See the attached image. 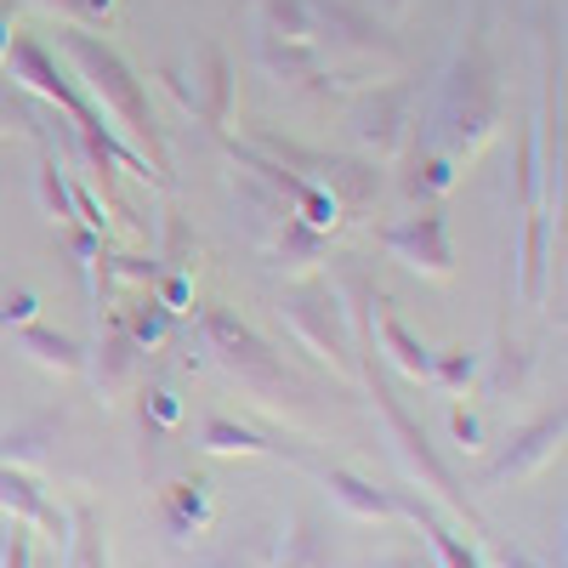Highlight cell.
<instances>
[{
    "label": "cell",
    "instance_id": "cell-1",
    "mask_svg": "<svg viewBox=\"0 0 568 568\" xmlns=\"http://www.w3.org/2000/svg\"><path fill=\"white\" fill-rule=\"evenodd\" d=\"M58 45H63V58L80 69L85 98L114 120L120 142H131V149L154 165V176L171 187V154H165L160 120H154V109H149V91H142L136 69L114 52V45H103L98 34H85V29H63V34H58Z\"/></svg>",
    "mask_w": 568,
    "mask_h": 568
},
{
    "label": "cell",
    "instance_id": "cell-2",
    "mask_svg": "<svg viewBox=\"0 0 568 568\" xmlns=\"http://www.w3.org/2000/svg\"><path fill=\"white\" fill-rule=\"evenodd\" d=\"M364 387H369V398H375V415H382V426H387V449H393V460L404 466V478L409 484H420L426 495H433L438 506H449L460 524L478 535V540H489V524L478 517V506L466 500V489H460V478L438 460V449L426 444V433L409 420V409L393 398V387H387V375L375 369V358H364Z\"/></svg>",
    "mask_w": 568,
    "mask_h": 568
},
{
    "label": "cell",
    "instance_id": "cell-3",
    "mask_svg": "<svg viewBox=\"0 0 568 568\" xmlns=\"http://www.w3.org/2000/svg\"><path fill=\"white\" fill-rule=\"evenodd\" d=\"M200 336H205V347L216 353V364L240 382L256 404H267V409H278V415H291L296 404H302V387H296V375L284 369V358L256 336V329L240 318V313H227V307H205V318H200Z\"/></svg>",
    "mask_w": 568,
    "mask_h": 568
},
{
    "label": "cell",
    "instance_id": "cell-4",
    "mask_svg": "<svg viewBox=\"0 0 568 568\" xmlns=\"http://www.w3.org/2000/svg\"><path fill=\"white\" fill-rule=\"evenodd\" d=\"M500 125V85H495V63L484 52V40L471 34L460 63L444 80V103H438V136L449 160H471L495 136Z\"/></svg>",
    "mask_w": 568,
    "mask_h": 568
},
{
    "label": "cell",
    "instance_id": "cell-5",
    "mask_svg": "<svg viewBox=\"0 0 568 568\" xmlns=\"http://www.w3.org/2000/svg\"><path fill=\"white\" fill-rule=\"evenodd\" d=\"M284 324H291V336L318 358L329 364L336 375H353V342H347V307L342 296L329 291V284H302V291L284 296Z\"/></svg>",
    "mask_w": 568,
    "mask_h": 568
},
{
    "label": "cell",
    "instance_id": "cell-6",
    "mask_svg": "<svg viewBox=\"0 0 568 568\" xmlns=\"http://www.w3.org/2000/svg\"><path fill=\"white\" fill-rule=\"evenodd\" d=\"M382 251H387L393 262L426 273V278H449V273H455V245H449V227H444L438 211H415V216L393 222V227L382 233Z\"/></svg>",
    "mask_w": 568,
    "mask_h": 568
},
{
    "label": "cell",
    "instance_id": "cell-7",
    "mask_svg": "<svg viewBox=\"0 0 568 568\" xmlns=\"http://www.w3.org/2000/svg\"><path fill=\"white\" fill-rule=\"evenodd\" d=\"M415 98H409V85H387V91H375V98L358 109V136H364V149L369 154H382L393 160L404 142H409V125H415Z\"/></svg>",
    "mask_w": 568,
    "mask_h": 568
},
{
    "label": "cell",
    "instance_id": "cell-8",
    "mask_svg": "<svg viewBox=\"0 0 568 568\" xmlns=\"http://www.w3.org/2000/svg\"><path fill=\"white\" fill-rule=\"evenodd\" d=\"M557 449H562V415H540V420H529L524 433H517V438L506 444V455L484 471V484L535 478V471H546V466L557 460Z\"/></svg>",
    "mask_w": 568,
    "mask_h": 568
},
{
    "label": "cell",
    "instance_id": "cell-9",
    "mask_svg": "<svg viewBox=\"0 0 568 568\" xmlns=\"http://www.w3.org/2000/svg\"><path fill=\"white\" fill-rule=\"evenodd\" d=\"M0 511H7L12 524H29L40 535H52V540L69 535V517L45 500V489L34 484V471H23V466H0Z\"/></svg>",
    "mask_w": 568,
    "mask_h": 568
},
{
    "label": "cell",
    "instance_id": "cell-10",
    "mask_svg": "<svg viewBox=\"0 0 568 568\" xmlns=\"http://www.w3.org/2000/svg\"><path fill=\"white\" fill-rule=\"evenodd\" d=\"M200 58H205V74H200V85H187L176 69H165L160 80L176 91V98L194 109V114H205L216 131L227 125V109H233V69H227V58L216 52V45H200Z\"/></svg>",
    "mask_w": 568,
    "mask_h": 568
},
{
    "label": "cell",
    "instance_id": "cell-11",
    "mask_svg": "<svg viewBox=\"0 0 568 568\" xmlns=\"http://www.w3.org/2000/svg\"><path fill=\"white\" fill-rule=\"evenodd\" d=\"M313 471H318V484L329 489V500H336L347 517H358V524H387V517H398V500L387 489L364 484L358 471H347V466H313Z\"/></svg>",
    "mask_w": 568,
    "mask_h": 568
},
{
    "label": "cell",
    "instance_id": "cell-12",
    "mask_svg": "<svg viewBox=\"0 0 568 568\" xmlns=\"http://www.w3.org/2000/svg\"><path fill=\"white\" fill-rule=\"evenodd\" d=\"M393 500H398V517H415V524H420V535H426V546H433L438 568H484L478 546H466L426 500H415V495H393Z\"/></svg>",
    "mask_w": 568,
    "mask_h": 568
},
{
    "label": "cell",
    "instance_id": "cell-13",
    "mask_svg": "<svg viewBox=\"0 0 568 568\" xmlns=\"http://www.w3.org/2000/svg\"><path fill=\"white\" fill-rule=\"evenodd\" d=\"M12 342H18L40 369H52V375H80V369H85V347H80L74 336H58V329L34 324V318L12 329Z\"/></svg>",
    "mask_w": 568,
    "mask_h": 568
},
{
    "label": "cell",
    "instance_id": "cell-14",
    "mask_svg": "<svg viewBox=\"0 0 568 568\" xmlns=\"http://www.w3.org/2000/svg\"><path fill=\"white\" fill-rule=\"evenodd\" d=\"M136 342H131V329L120 318V307H109V324H103V364H98V393L114 398L131 387V375H136Z\"/></svg>",
    "mask_w": 568,
    "mask_h": 568
},
{
    "label": "cell",
    "instance_id": "cell-15",
    "mask_svg": "<svg viewBox=\"0 0 568 568\" xmlns=\"http://www.w3.org/2000/svg\"><path fill=\"white\" fill-rule=\"evenodd\" d=\"M200 449H205V455H291V460H302V466H307V455L284 449V444H273V438L251 433V426L227 420V415H211V420L200 426Z\"/></svg>",
    "mask_w": 568,
    "mask_h": 568
},
{
    "label": "cell",
    "instance_id": "cell-16",
    "mask_svg": "<svg viewBox=\"0 0 568 568\" xmlns=\"http://www.w3.org/2000/svg\"><path fill=\"white\" fill-rule=\"evenodd\" d=\"M69 557H63V568H109V529H103V517H98V506H85V500H74L69 506Z\"/></svg>",
    "mask_w": 568,
    "mask_h": 568
},
{
    "label": "cell",
    "instance_id": "cell-17",
    "mask_svg": "<svg viewBox=\"0 0 568 568\" xmlns=\"http://www.w3.org/2000/svg\"><path fill=\"white\" fill-rule=\"evenodd\" d=\"M551 216L529 205V233H524V302L546 307V267H551Z\"/></svg>",
    "mask_w": 568,
    "mask_h": 568
},
{
    "label": "cell",
    "instance_id": "cell-18",
    "mask_svg": "<svg viewBox=\"0 0 568 568\" xmlns=\"http://www.w3.org/2000/svg\"><path fill=\"white\" fill-rule=\"evenodd\" d=\"M369 307H375V302H369ZM375 324H382V353L393 358V369H404L409 382H426V375H433V353L409 336V324L393 318V313H382V307H375Z\"/></svg>",
    "mask_w": 568,
    "mask_h": 568
},
{
    "label": "cell",
    "instance_id": "cell-19",
    "mask_svg": "<svg viewBox=\"0 0 568 568\" xmlns=\"http://www.w3.org/2000/svg\"><path fill=\"white\" fill-rule=\"evenodd\" d=\"M211 524V495H205V484L194 478V484H171L165 489V529L176 535V540H187V535H200Z\"/></svg>",
    "mask_w": 568,
    "mask_h": 568
},
{
    "label": "cell",
    "instance_id": "cell-20",
    "mask_svg": "<svg viewBox=\"0 0 568 568\" xmlns=\"http://www.w3.org/2000/svg\"><path fill=\"white\" fill-rule=\"evenodd\" d=\"M40 205L45 216H58V222H74V194H69V171L58 160V149L45 142V154H40Z\"/></svg>",
    "mask_w": 568,
    "mask_h": 568
},
{
    "label": "cell",
    "instance_id": "cell-21",
    "mask_svg": "<svg viewBox=\"0 0 568 568\" xmlns=\"http://www.w3.org/2000/svg\"><path fill=\"white\" fill-rule=\"evenodd\" d=\"M45 438H52V426H45V420L23 426V433H12V438H0V466H23V471L45 466V455H52Z\"/></svg>",
    "mask_w": 568,
    "mask_h": 568
},
{
    "label": "cell",
    "instance_id": "cell-22",
    "mask_svg": "<svg viewBox=\"0 0 568 568\" xmlns=\"http://www.w3.org/2000/svg\"><path fill=\"white\" fill-rule=\"evenodd\" d=\"M278 568H336V557H329V546L318 540V529H313L307 517H302V524H296L291 535H284Z\"/></svg>",
    "mask_w": 568,
    "mask_h": 568
},
{
    "label": "cell",
    "instance_id": "cell-23",
    "mask_svg": "<svg viewBox=\"0 0 568 568\" xmlns=\"http://www.w3.org/2000/svg\"><path fill=\"white\" fill-rule=\"evenodd\" d=\"M478 353H433V375H426V387H438L449 398H460L471 382H478Z\"/></svg>",
    "mask_w": 568,
    "mask_h": 568
},
{
    "label": "cell",
    "instance_id": "cell-24",
    "mask_svg": "<svg viewBox=\"0 0 568 568\" xmlns=\"http://www.w3.org/2000/svg\"><path fill=\"white\" fill-rule=\"evenodd\" d=\"M125 318V329H131V342L142 347V353H149L154 342H165V329H171V307L160 302V296H142L131 313H120Z\"/></svg>",
    "mask_w": 568,
    "mask_h": 568
},
{
    "label": "cell",
    "instance_id": "cell-25",
    "mask_svg": "<svg viewBox=\"0 0 568 568\" xmlns=\"http://www.w3.org/2000/svg\"><path fill=\"white\" fill-rule=\"evenodd\" d=\"M524 375H529V353H524V347H500V353H495V369L484 375V393H489V398H506V393L524 387Z\"/></svg>",
    "mask_w": 568,
    "mask_h": 568
},
{
    "label": "cell",
    "instance_id": "cell-26",
    "mask_svg": "<svg viewBox=\"0 0 568 568\" xmlns=\"http://www.w3.org/2000/svg\"><path fill=\"white\" fill-rule=\"evenodd\" d=\"M0 131H40V114L23 103V85L0 80Z\"/></svg>",
    "mask_w": 568,
    "mask_h": 568
},
{
    "label": "cell",
    "instance_id": "cell-27",
    "mask_svg": "<svg viewBox=\"0 0 568 568\" xmlns=\"http://www.w3.org/2000/svg\"><path fill=\"white\" fill-rule=\"evenodd\" d=\"M0 568H34L29 524H7V529H0Z\"/></svg>",
    "mask_w": 568,
    "mask_h": 568
},
{
    "label": "cell",
    "instance_id": "cell-28",
    "mask_svg": "<svg viewBox=\"0 0 568 568\" xmlns=\"http://www.w3.org/2000/svg\"><path fill=\"white\" fill-rule=\"evenodd\" d=\"M29 7H40V12H58V18H69V23H98V18H109L98 0H29Z\"/></svg>",
    "mask_w": 568,
    "mask_h": 568
},
{
    "label": "cell",
    "instance_id": "cell-29",
    "mask_svg": "<svg viewBox=\"0 0 568 568\" xmlns=\"http://www.w3.org/2000/svg\"><path fill=\"white\" fill-rule=\"evenodd\" d=\"M34 318V296L23 291V296H12V302H0V329H18V324H29Z\"/></svg>",
    "mask_w": 568,
    "mask_h": 568
},
{
    "label": "cell",
    "instance_id": "cell-30",
    "mask_svg": "<svg viewBox=\"0 0 568 568\" xmlns=\"http://www.w3.org/2000/svg\"><path fill=\"white\" fill-rule=\"evenodd\" d=\"M187 296H194V284H187V273H171V278L160 284V302H165L171 313H182V307H187Z\"/></svg>",
    "mask_w": 568,
    "mask_h": 568
},
{
    "label": "cell",
    "instance_id": "cell-31",
    "mask_svg": "<svg viewBox=\"0 0 568 568\" xmlns=\"http://www.w3.org/2000/svg\"><path fill=\"white\" fill-rule=\"evenodd\" d=\"M149 415H154L160 426H176V415H182V409H176V393L154 387V393H149Z\"/></svg>",
    "mask_w": 568,
    "mask_h": 568
},
{
    "label": "cell",
    "instance_id": "cell-32",
    "mask_svg": "<svg viewBox=\"0 0 568 568\" xmlns=\"http://www.w3.org/2000/svg\"><path fill=\"white\" fill-rule=\"evenodd\" d=\"M449 426H455V438H460L466 449H478V438H484V433H478V415H466V409H449Z\"/></svg>",
    "mask_w": 568,
    "mask_h": 568
},
{
    "label": "cell",
    "instance_id": "cell-33",
    "mask_svg": "<svg viewBox=\"0 0 568 568\" xmlns=\"http://www.w3.org/2000/svg\"><path fill=\"white\" fill-rule=\"evenodd\" d=\"M484 546L495 551V562H500V568H540L529 551H517V546H500V540H484Z\"/></svg>",
    "mask_w": 568,
    "mask_h": 568
},
{
    "label": "cell",
    "instance_id": "cell-34",
    "mask_svg": "<svg viewBox=\"0 0 568 568\" xmlns=\"http://www.w3.org/2000/svg\"><path fill=\"white\" fill-rule=\"evenodd\" d=\"M387 568H426V562H420V557H409V551H404V557H393V562H387Z\"/></svg>",
    "mask_w": 568,
    "mask_h": 568
},
{
    "label": "cell",
    "instance_id": "cell-35",
    "mask_svg": "<svg viewBox=\"0 0 568 568\" xmlns=\"http://www.w3.org/2000/svg\"><path fill=\"white\" fill-rule=\"evenodd\" d=\"M7 40H12V23H7V12H0V58H7Z\"/></svg>",
    "mask_w": 568,
    "mask_h": 568
},
{
    "label": "cell",
    "instance_id": "cell-36",
    "mask_svg": "<svg viewBox=\"0 0 568 568\" xmlns=\"http://www.w3.org/2000/svg\"><path fill=\"white\" fill-rule=\"evenodd\" d=\"M34 568H63L58 557H34Z\"/></svg>",
    "mask_w": 568,
    "mask_h": 568
},
{
    "label": "cell",
    "instance_id": "cell-37",
    "mask_svg": "<svg viewBox=\"0 0 568 568\" xmlns=\"http://www.w3.org/2000/svg\"><path fill=\"white\" fill-rule=\"evenodd\" d=\"M409 7V0H387V12H404Z\"/></svg>",
    "mask_w": 568,
    "mask_h": 568
},
{
    "label": "cell",
    "instance_id": "cell-38",
    "mask_svg": "<svg viewBox=\"0 0 568 568\" xmlns=\"http://www.w3.org/2000/svg\"><path fill=\"white\" fill-rule=\"evenodd\" d=\"M98 7H103V12H114V0H98Z\"/></svg>",
    "mask_w": 568,
    "mask_h": 568
}]
</instances>
